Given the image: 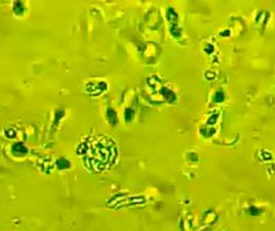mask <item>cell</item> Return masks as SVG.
<instances>
[{
	"mask_svg": "<svg viewBox=\"0 0 275 231\" xmlns=\"http://www.w3.org/2000/svg\"><path fill=\"white\" fill-rule=\"evenodd\" d=\"M77 153L84 160L87 168L101 172L114 164L117 147L114 140L107 136H88L78 145Z\"/></svg>",
	"mask_w": 275,
	"mask_h": 231,
	"instance_id": "obj_1",
	"label": "cell"
},
{
	"mask_svg": "<svg viewBox=\"0 0 275 231\" xmlns=\"http://www.w3.org/2000/svg\"><path fill=\"white\" fill-rule=\"evenodd\" d=\"M107 117H109V120H110V122H112V124H116V122H117V114L114 113V110H113V109L107 110Z\"/></svg>",
	"mask_w": 275,
	"mask_h": 231,
	"instance_id": "obj_2",
	"label": "cell"
},
{
	"mask_svg": "<svg viewBox=\"0 0 275 231\" xmlns=\"http://www.w3.org/2000/svg\"><path fill=\"white\" fill-rule=\"evenodd\" d=\"M133 116V112L132 110H125V120H131Z\"/></svg>",
	"mask_w": 275,
	"mask_h": 231,
	"instance_id": "obj_3",
	"label": "cell"
},
{
	"mask_svg": "<svg viewBox=\"0 0 275 231\" xmlns=\"http://www.w3.org/2000/svg\"><path fill=\"white\" fill-rule=\"evenodd\" d=\"M216 99H218L216 102H221V101H223V94H221V92H219L218 95H216Z\"/></svg>",
	"mask_w": 275,
	"mask_h": 231,
	"instance_id": "obj_4",
	"label": "cell"
}]
</instances>
